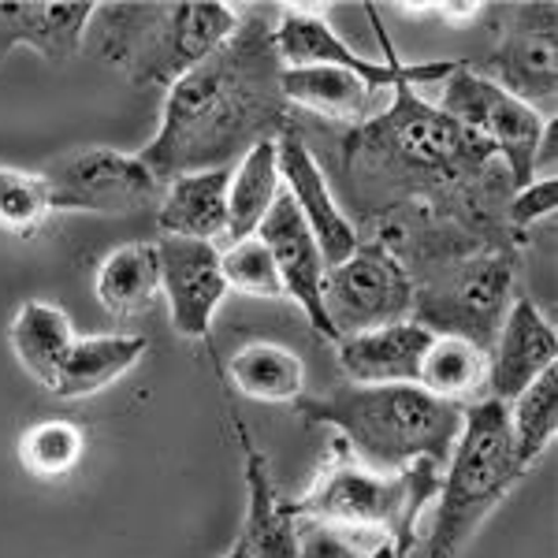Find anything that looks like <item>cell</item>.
<instances>
[{
	"mask_svg": "<svg viewBox=\"0 0 558 558\" xmlns=\"http://www.w3.org/2000/svg\"><path fill=\"white\" fill-rule=\"evenodd\" d=\"M86 451V436L71 421H41L20 436V462L34 476H68Z\"/></svg>",
	"mask_w": 558,
	"mask_h": 558,
	"instance_id": "obj_29",
	"label": "cell"
},
{
	"mask_svg": "<svg viewBox=\"0 0 558 558\" xmlns=\"http://www.w3.org/2000/svg\"><path fill=\"white\" fill-rule=\"evenodd\" d=\"M417 387L458 410L488 399V350L454 336H432L417 368Z\"/></svg>",
	"mask_w": 558,
	"mask_h": 558,
	"instance_id": "obj_23",
	"label": "cell"
},
{
	"mask_svg": "<svg viewBox=\"0 0 558 558\" xmlns=\"http://www.w3.org/2000/svg\"><path fill=\"white\" fill-rule=\"evenodd\" d=\"M299 558H402L395 544L365 529L299 521Z\"/></svg>",
	"mask_w": 558,
	"mask_h": 558,
	"instance_id": "obj_31",
	"label": "cell"
},
{
	"mask_svg": "<svg viewBox=\"0 0 558 558\" xmlns=\"http://www.w3.org/2000/svg\"><path fill=\"white\" fill-rule=\"evenodd\" d=\"M220 268H223L228 291L254 294V299H283V283H279L276 260L257 235L239 239L231 250H220Z\"/></svg>",
	"mask_w": 558,
	"mask_h": 558,
	"instance_id": "obj_32",
	"label": "cell"
},
{
	"mask_svg": "<svg viewBox=\"0 0 558 558\" xmlns=\"http://www.w3.org/2000/svg\"><path fill=\"white\" fill-rule=\"evenodd\" d=\"M558 336L551 320L536 310L533 299L518 294L502 317L495 343L488 350V395L499 402H510L525 391L536 376L555 368Z\"/></svg>",
	"mask_w": 558,
	"mask_h": 558,
	"instance_id": "obj_16",
	"label": "cell"
},
{
	"mask_svg": "<svg viewBox=\"0 0 558 558\" xmlns=\"http://www.w3.org/2000/svg\"><path fill=\"white\" fill-rule=\"evenodd\" d=\"M439 473L444 470L432 462L407 465L399 473L373 470L347 451L343 439H336L317 481L302 499L287 502V510L299 521L380 533L391 539L402 558H410L413 544H417V521L439 495Z\"/></svg>",
	"mask_w": 558,
	"mask_h": 558,
	"instance_id": "obj_5",
	"label": "cell"
},
{
	"mask_svg": "<svg viewBox=\"0 0 558 558\" xmlns=\"http://www.w3.org/2000/svg\"><path fill=\"white\" fill-rule=\"evenodd\" d=\"M428 343V328H421L417 320H399L339 339L336 354L339 368L354 384H417V368Z\"/></svg>",
	"mask_w": 558,
	"mask_h": 558,
	"instance_id": "obj_19",
	"label": "cell"
},
{
	"mask_svg": "<svg viewBox=\"0 0 558 558\" xmlns=\"http://www.w3.org/2000/svg\"><path fill=\"white\" fill-rule=\"evenodd\" d=\"M239 8L223 0H123L97 4L86 41L134 86H175L235 34ZM83 41V45H86Z\"/></svg>",
	"mask_w": 558,
	"mask_h": 558,
	"instance_id": "obj_4",
	"label": "cell"
},
{
	"mask_svg": "<svg viewBox=\"0 0 558 558\" xmlns=\"http://www.w3.org/2000/svg\"><path fill=\"white\" fill-rule=\"evenodd\" d=\"M231 425H235L242 458H246V525H242L239 544L246 547L250 558H299V518L287 510V499H279L272 465L268 454L260 451L250 436L246 421L239 413H231Z\"/></svg>",
	"mask_w": 558,
	"mask_h": 558,
	"instance_id": "obj_18",
	"label": "cell"
},
{
	"mask_svg": "<svg viewBox=\"0 0 558 558\" xmlns=\"http://www.w3.org/2000/svg\"><path fill=\"white\" fill-rule=\"evenodd\" d=\"M157 257L160 294H165L168 310H172V328L183 339H209L216 310L228 299L220 250L202 239L160 235Z\"/></svg>",
	"mask_w": 558,
	"mask_h": 558,
	"instance_id": "obj_14",
	"label": "cell"
},
{
	"mask_svg": "<svg viewBox=\"0 0 558 558\" xmlns=\"http://www.w3.org/2000/svg\"><path fill=\"white\" fill-rule=\"evenodd\" d=\"M94 12L89 0H0V60L31 45L49 64H68L83 52Z\"/></svg>",
	"mask_w": 558,
	"mask_h": 558,
	"instance_id": "obj_17",
	"label": "cell"
},
{
	"mask_svg": "<svg viewBox=\"0 0 558 558\" xmlns=\"http://www.w3.org/2000/svg\"><path fill=\"white\" fill-rule=\"evenodd\" d=\"M368 20H373L376 38L387 45V60H368L362 52H354L350 45L331 31V23L320 15V8L313 4H283L279 23L272 26V45L283 60V68H343L350 75H357L373 89H395L399 83H447L454 75L462 60H421V64H402L391 52L387 31L380 23V12L373 4H365Z\"/></svg>",
	"mask_w": 558,
	"mask_h": 558,
	"instance_id": "obj_9",
	"label": "cell"
},
{
	"mask_svg": "<svg viewBox=\"0 0 558 558\" xmlns=\"http://www.w3.org/2000/svg\"><path fill=\"white\" fill-rule=\"evenodd\" d=\"M52 213H105L128 216L160 202L165 183L146 168L138 153L89 146L57 157L41 168Z\"/></svg>",
	"mask_w": 558,
	"mask_h": 558,
	"instance_id": "obj_11",
	"label": "cell"
},
{
	"mask_svg": "<svg viewBox=\"0 0 558 558\" xmlns=\"http://www.w3.org/2000/svg\"><path fill=\"white\" fill-rule=\"evenodd\" d=\"M223 558H250V551H246V547H242L239 539H235V547H231V551L223 555Z\"/></svg>",
	"mask_w": 558,
	"mask_h": 558,
	"instance_id": "obj_34",
	"label": "cell"
},
{
	"mask_svg": "<svg viewBox=\"0 0 558 558\" xmlns=\"http://www.w3.org/2000/svg\"><path fill=\"white\" fill-rule=\"evenodd\" d=\"M555 12H558L555 4L502 8V15L510 23H502V34L492 45L488 57L470 68L533 108L539 101H555V89H558Z\"/></svg>",
	"mask_w": 558,
	"mask_h": 558,
	"instance_id": "obj_12",
	"label": "cell"
},
{
	"mask_svg": "<svg viewBox=\"0 0 558 558\" xmlns=\"http://www.w3.org/2000/svg\"><path fill=\"white\" fill-rule=\"evenodd\" d=\"M228 186L231 168L175 175L172 183H165L157 209L160 235L202 242H216L220 235H228Z\"/></svg>",
	"mask_w": 558,
	"mask_h": 558,
	"instance_id": "obj_20",
	"label": "cell"
},
{
	"mask_svg": "<svg viewBox=\"0 0 558 558\" xmlns=\"http://www.w3.org/2000/svg\"><path fill=\"white\" fill-rule=\"evenodd\" d=\"M94 294L108 317H138L160 299L157 242H128L112 250L94 276Z\"/></svg>",
	"mask_w": 558,
	"mask_h": 558,
	"instance_id": "obj_22",
	"label": "cell"
},
{
	"mask_svg": "<svg viewBox=\"0 0 558 558\" xmlns=\"http://www.w3.org/2000/svg\"><path fill=\"white\" fill-rule=\"evenodd\" d=\"M514 268L518 265L510 246H476L465 254L432 260V265L410 272V320H417L432 336H454L481 350H492L495 331L510 310Z\"/></svg>",
	"mask_w": 558,
	"mask_h": 558,
	"instance_id": "obj_7",
	"label": "cell"
},
{
	"mask_svg": "<svg viewBox=\"0 0 558 558\" xmlns=\"http://www.w3.org/2000/svg\"><path fill=\"white\" fill-rule=\"evenodd\" d=\"M305 425L339 432L357 462L384 473L432 462L444 470L462 428V410L432 399L417 384H339L294 402Z\"/></svg>",
	"mask_w": 558,
	"mask_h": 558,
	"instance_id": "obj_3",
	"label": "cell"
},
{
	"mask_svg": "<svg viewBox=\"0 0 558 558\" xmlns=\"http://www.w3.org/2000/svg\"><path fill=\"white\" fill-rule=\"evenodd\" d=\"M279 194H283L279 149H276V142H257V146L250 153H242V160L231 168L228 235H235V242L257 235V228L265 223V216L276 205Z\"/></svg>",
	"mask_w": 558,
	"mask_h": 558,
	"instance_id": "obj_26",
	"label": "cell"
},
{
	"mask_svg": "<svg viewBox=\"0 0 558 558\" xmlns=\"http://www.w3.org/2000/svg\"><path fill=\"white\" fill-rule=\"evenodd\" d=\"M510 417V436H514V451L521 470H533L539 458L547 454L555 432H558V373L547 368L544 376H536L521 395L507 402Z\"/></svg>",
	"mask_w": 558,
	"mask_h": 558,
	"instance_id": "obj_28",
	"label": "cell"
},
{
	"mask_svg": "<svg viewBox=\"0 0 558 558\" xmlns=\"http://www.w3.org/2000/svg\"><path fill=\"white\" fill-rule=\"evenodd\" d=\"M231 387L254 402L272 407H294L305 395V362L294 350L276 343L242 347L228 365Z\"/></svg>",
	"mask_w": 558,
	"mask_h": 558,
	"instance_id": "obj_27",
	"label": "cell"
},
{
	"mask_svg": "<svg viewBox=\"0 0 558 558\" xmlns=\"http://www.w3.org/2000/svg\"><path fill=\"white\" fill-rule=\"evenodd\" d=\"M276 149H279V179H283V191L291 194L294 209L302 213L305 228L317 239L324 265L331 268V265H339V260H347L357 250V242H362L357 223L343 213L328 175H324V165L313 157L310 142H305V134L294 120L287 123L283 134L276 138Z\"/></svg>",
	"mask_w": 558,
	"mask_h": 558,
	"instance_id": "obj_13",
	"label": "cell"
},
{
	"mask_svg": "<svg viewBox=\"0 0 558 558\" xmlns=\"http://www.w3.org/2000/svg\"><path fill=\"white\" fill-rule=\"evenodd\" d=\"M525 476L510 436L507 402L481 399L462 410V428L439 473L436 514L428 525L425 558H454L484 525V518L518 488Z\"/></svg>",
	"mask_w": 558,
	"mask_h": 558,
	"instance_id": "obj_6",
	"label": "cell"
},
{
	"mask_svg": "<svg viewBox=\"0 0 558 558\" xmlns=\"http://www.w3.org/2000/svg\"><path fill=\"white\" fill-rule=\"evenodd\" d=\"M558 205V179L555 175H544V179H533V183L518 186L507 202V231H510V242H521L529 235V228H536L544 216H551Z\"/></svg>",
	"mask_w": 558,
	"mask_h": 558,
	"instance_id": "obj_33",
	"label": "cell"
},
{
	"mask_svg": "<svg viewBox=\"0 0 558 558\" xmlns=\"http://www.w3.org/2000/svg\"><path fill=\"white\" fill-rule=\"evenodd\" d=\"M75 328L64 310L49 302H23L20 313L8 328V343L15 350V362L38 380L45 391H52L60 380L71 347H75Z\"/></svg>",
	"mask_w": 558,
	"mask_h": 558,
	"instance_id": "obj_21",
	"label": "cell"
},
{
	"mask_svg": "<svg viewBox=\"0 0 558 558\" xmlns=\"http://www.w3.org/2000/svg\"><path fill=\"white\" fill-rule=\"evenodd\" d=\"M439 108L462 123L465 131H473L481 142H488L495 157L502 160V168L510 172L514 191L533 183L539 153L555 142V120H547L539 108L518 101L514 94L495 86L492 78L476 75L465 60L444 83Z\"/></svg>",
	"mask_w": 558,
	"mask_h": 558,
	"instance_id": "obj_8",
	"label": "cell"
},
{
	"mask_svg": "<svg viewBox=\"0 0 558 558\" xmlns=\"http://www.w3.org/2000/svg\"><path fill=\"white\" fill-rule=\"evenodd\" d=\"M283 60L265 12H242L228 41L168 86L153 142L138 153L160 183L175 175L235 168L257 142H276L294 120L283 101Z\"/></svg>",
	"mask_w": 558,
	"mask_h": 558,
	"instance_id": "obj_2",
	"label": "cell"
},
{
	"mask_svg": "<svg viewBox=\"0 0 558 558\" xmlns=\"http://www.w3.org/2000/svg\"><path fill=\"white\" fill-rule=\"evenodd\" d=\"M279 89L291 112L305 108L324 120L362 123L373 108V89L343 68H283Z\"/></svg>",
	"mask_w": 558,
	"mask_h": 558,
	"instance_id": "obj_24",
	"label": "cell"
},
{
	"mask_svg": "<svg viewBox=\"0 0 558 558\" xmlns=\"http://www.w3.org/2000/svg\"><path fill=\"white\" fill-rule=\"evenodd\" d=\"M343 183L365 220L451 223L481 246H510V172L488 142L399 83L384 112L343 134Z\"/></svg>",
	"mask_w": 558,
	"mask_h": 558,
	"instance_id": "obj_1",
	"label": "cell"
},
{
	"mask_svg": "<svg viewBox=\"0 0 558 558\" xmlns=\"http://www.w3.org/2000/svg\"><path fill=\"white\" fill-rule=\"evenodd\" d=\"M320 294L336 343L357 331L410 320L413 310V279L384 239L357 242L354 254L331 265L324 272Z\"/></svg>",
	"mask_w": 558,
	"mask_h": 558,
	"instance_id": "obj_10",
	"label": "cell"
},
{
	"mask_svg": "<svg viewBox=\"0 0 558 558\" xmlns=\"http://www.w3.org/2000/svg\"><path fill=\"white\" fill-rule=\"evenodd\" d=\"M146 339L142 336H89L75 339L60 380L52 387L57 399H89V395L105 391L120 376H128L146 354Z\"/></svg>",
	"mask_w": 558,
	"mask_h": 558,
	"instance_id": "obj_25",
	"label": "cell"
},
{
	"mask_svg": "<svg viewBox=\"0 0 558 558\" xmlns=\"http://www.w3.org/2000/svg\"><path fill=\"white\" fill-rule=\"evenodd\" d=\"M52 205L49 191L41 183V172H23V168H0V231L31 239L49 220Z\"/></svg>",
	"mask_w": 558,
	"mask_h": 558,
	"instance_id": "obj_30",
	"label": "cell"
},
{
	"mask_svg": "<svg viewBox=\"0 0 558 558\" xmlns=\"http://www.w3.org/2000/svg\"><path fill=\"white\" fill-rule=\"evenodd\" d=\"M257 239L268 246V254L276 260V272H279V283H283V299H291L299 310L310 317L313 331L324 339L336 343V331L328 324V313H324V254L313 239V231L305 228L302 213L294 209L291 194H279L276 205L268 209L265 223L257 228Z\"/></svg>",
	"mask_w": 558,
	"mask_h": 558,
	"instance_id": "obj_15",
	"label": "cell"
}]
</instances>
